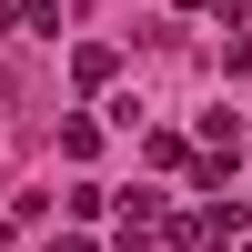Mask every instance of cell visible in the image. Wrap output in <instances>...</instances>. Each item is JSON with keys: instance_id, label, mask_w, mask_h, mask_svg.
<instances>
[{"instance_id": "5", "label": "cell", "mask_w": 252, "mask_h": 252, "mask_svg": "<svg viewBox=\"0 0 252 252\" xmlns=\"http://www.w3.org/2000/svg\"><path fill=\"white\" fill-rule=\"evenodd\" d=\"M0 242H10V222H0Z\"/></svg>"}, {"instance_id": "3", "label": "cell", "mask_w": 252, "mask_h": 252, "mask_svg": "<svg viewBox=\"0 0 252 252\" xmlns=\"http://www.w3.org/2000/svg\"><path fill=\"white\" fill-rule=\"evenodd\" d=\"M51 252H101V242H81V232H71V242H51Z\"/></svg>"}, {"instance_id": "1", "label": "cell", "mask_w": 252, "mask_h": 252, "mask_svg": "<svg viewBox=\"0 0 252 252\" xmlns=\"http://www.w3.org/2000/svg\"><path fill=\"white\" fill-rule=\"evenodd\" d=\"M111 71H121V61L101 51V40H81V51H71V81H81V91H111Z\"/></svg>"}, {"instance_id": "2", "label": "cell", "mask_w": 252, "mask_h": 252, "mask_svg": "<svg viewBox=\"0 0 252 252\" xmlns=\"http://www.w3.org/2000/svg\"><path fill=\"white\" fill-rule=\"evenodd\" d=\"M10 20H31V31H61V0H10Z\"/></svg>"}, {"instance_id": "4", "label": "cell", "mask_w": 252, "mask_h": 252, "mask_svg": "<svg viewBox=\"0 0 252 252\" xmlns=\"http://www.w3.org/2000/svg\"><path fill=\"white\" fill-rule=\"evenodd\" d=\"M172 10H212V0H172Z\"/></svg>"}]
</instances>
